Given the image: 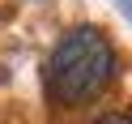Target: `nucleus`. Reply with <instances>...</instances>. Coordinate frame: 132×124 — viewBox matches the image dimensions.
<instances>
[{
  "instance_id": "f257e3e1",
  "label": "nucleus",
  "mask_w": 132,
  "mask_h": 124,
  "mask_svg": "<svg viewBox=\"0 0 132 124\" xmlns=\"http://www.w3.org/2000/svg\"><path fill=\"white\" fill-rule=\"evenodd\" d=\"M115 77V47L98 26H72L47 56V94L60 107L98 98Z\"/></svg>"
},
{
  "instance_id": "f03ea898",
  "label": "nucleus",
  "mask_w": 132,
  "mask_h": 124,
  "mask_svg": "<svg viewBox=\"0 0 132 124\" xmlns=\"http://www.w3.org/2000/svg\"><path fill=\"white\" fill-rule=\"evenodd\" d=\"M98 124H132V115H123V111H106V115H98Z\"/></svg>"
}]
</instances>
